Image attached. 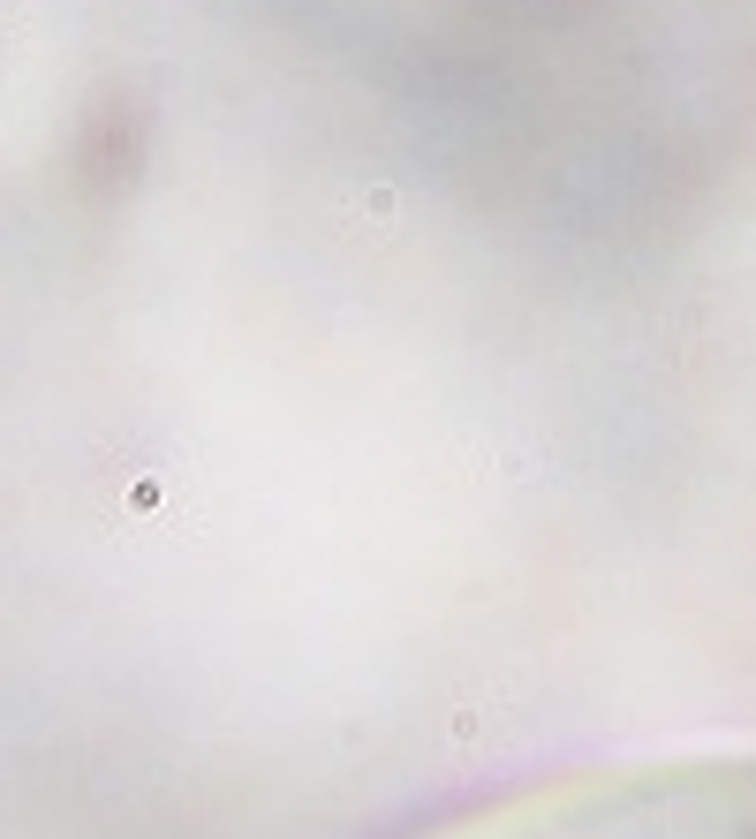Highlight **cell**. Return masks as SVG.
<instances>
[{"label":"cell","mask_w":756,"mask_h":839,"mask_svg":"<svg viewBox=\"0 0 756 839\" xmlns=\"http://www.w3.org/2000/svg\"><path fill=\"white\" fill-rule=\"evenodd\" d=\"M401 839H756V756L567 771L431 817Z\"/></svg>","instance_id":"obj_1"}]
</instances>
